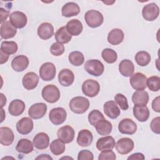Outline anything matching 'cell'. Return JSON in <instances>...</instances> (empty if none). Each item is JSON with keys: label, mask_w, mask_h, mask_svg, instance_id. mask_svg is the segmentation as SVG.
Returning a JSON list of instances; mask_svg holds the SVG:
<instances>
[{"label": "cell", "mask_w": 160, "mask_h": 160, "mask_svg": "<svg viewBox=\"0 0 160 160\" xmlns=\"http://www.w3.org/2000/svg\"><path fill=\"white\" fill-rule=\"evenodd\" d=\"M160 98L159 96L154 98L152 102V108L153 110L157 112H160Z\"/></svg>", "instance_id": "48"}, {"label": "cell", "mask_w": 160, "mask_h": 160, "mask_svg": "<svg viewBox=\"0 0 160 160\" xmlns=\"http://www.w3.org/2000/svg\"><path fill=\"white\" fill-rule=\"evenodd\" d=\"M9 22L16 28L21 29L27 24L28 18L26 15L21 11H14L9 15Z\"/></svg>", "instance_id": "9"}, {"label": "cell", "mask_w": 160, "mask_h": 160, "mask_svg": "<svg viewBox=\"0 0 160 160\" xmlns=\"http://www.w3.org/2000/svg\"><path fill=\"white\" fill-rule=\"evenodd\" d=\"M32 143L34 146L38 149H45L49 145V136L43 132L38 133L33 138Z\"/></svg>", "instance_id": "21"}, {"label": "cell", "mask_w": 160, "mask_h": 160, "mask_svg": "<svg viewBox=\"0 0 160 160\" xmlns=\"http://www.w3.org/2000/svg\"><path fill=\"white\" fill-rule=\"evenodd\" d=\"M84 69L89 74L94 76H99L102 74L104 66L98 59H89L85 62Z\"/></svg>", "instance_id": "4"}, {"label": "cell", "mask_w": 160, "mask_h": 160, "mask_svg": "<svg viewBox=\"0 0 160 160\" xmlns=\"http://www.w3.org/2000/svg\"><path fill=\"white\" fill-rule=\"evenodd\" d=\"M41 94L43 99L49 103L56 102L61 96L59 89L53 84H48L44 86L42 90Z\"/></svg>", "instance_id": "2"}, {"label": "cell", "mask_w": 160, "mask_h": 160, "mask_svg": "<svg viewBox=\"0 0 160 160\" xmlns=\"http://www.w3.org/2000/svg\"><path fill=\"white\" fill-rule=\"evenodd\" d=\"M68 59L70 63L75 66H79L84 63V57L83 54L80 51H72L68 56Z\"/></svg>", "instance_id": "39"}, {"label": "cell", "mask_w": 160, "mask_h": 160, "mask_svg": "<svg viewBox=\"0 0 160 160\" xmlns=\"http://www.w3.org/2000/svg\"><path fill=\"white\" fill-rule=\"evenodd\" d=\"M57 136L58 139L64 143H70L74 140L75 131L69 125L64 126L58 130Z\"/></svg>", "instance_id": "10"}, {"label": "cell", "mask_w": 160, "mask_h": 160, "mask_svg": "<svg viewBox=\"0 0 160 160\" xmlns=\"http://www.w3.org/2000/svg\"><path fill=\"white\" fill-rule=\"evenodd\" d=\"M147 78L141 72H136L132 74L129 79L130 84L136 90H144L146 88Z\"/></svg>", "instance_id": "12"}, {"label": "cell", "mask_w": 160, "mask_h": 160, "mask_svg": "<svg viewBox=\"0 0 160 160\" xmlns=\"http://www.w3.org/2000/svg\"><path fill=\"white\" fill-rule=\"evenodd\" d=\"M104 119V115L98 109H94L88 114L89 122L92 126H95L96 124L101 119Z\"/></svg>", "instance_id": "42"}, {"label": "cell", "mask_w": 160, "mask_h": 160, "mask_svg": "<svg viewBox=\"0 0 160 160\" xmlns=\"http://www.w3.org/2000/svg\"><path fill=\"white\" fill-rule=\"evenodd\" d=\"M134 147L133 141L129 138L119 139L116 144V149L120 154H127L132 151Z\"/></svg>", "instance_id": "11"}, {"label": "cell", "mask_w": 160, "mask_h": 160, "mask_svg": "<svg viewBox=\"0 0 160 160\" xmlns=\"http://www.w3.org/2000/svg\"><path fill=\"white\" fill-rule=\"evenodd\" d=\"M89 107V100L83 96H76L71 99L69 102V108L76 114L85 112Z\"/></svg>", "instance_id": "1"}, {"label": "cell", "mask_w": 160, "mask_h": 160, "mask_svg": "<svg viewBox=\"0 0 160 160\" xmlns=\"http://www.w3.org/2000/svg\"><path fill=\"white\" fill-rule=\"evenodd\" d=\"M67 118L66 111L61 107L52 109L49 114L50 121L54 125H60L62 124Z\"/></svg>", "instance_id": "7"}, {"label": "cell", "mask_w": 160, "mask_h": 160, "mask_svg": "<svg viewBox=\"0 0 160 160\" xmlns=\"http://www.w3.org/2000/svg\"><path fill=\"white\" fill-rule=\"evenodd\" d=\"M159 122L160 118L159 116L154 118L151 122L150 127L152 132L157 134H159L160 133V128H159Z\"/></svg>", "instance_id": "47"}, {"label": "cell", "mask_w": 160, "mask_h": 160, "mask_svg": "<svg viewBox=\"0 0 160 160\" xmlns=\"http://www.w3.org/2000/svg\"><path fill=\"white\" fill-rule=\"evenodd\" d=\"M9 11L8 10H6L4 9H3L2 8H0V13H1V23L2 24V22H5L7 19V18L8 17L9 15Z\"/></svg>", "instance_id": "50"}, {"label": "cell", "mask_w": 160, "mask_h": 160, "mask_svg": "<svg viewBox=\"0 0 160 160\" xmlns=\"http://www.w3.org/2000/svg\"><path fill=\"white\" fill-rule=\"evenodd\" d=\"M25 103L20 99L12 100L8 107V111L13 116H18L22 114L25 109Z\"/></svg>", "instance_id": "27"}, {"label": "cell", "mask_w": 160, "mask_h": 160, "mask_svg": "<svg viewBox=\"0 0 160 160\" xmlns=\"http://www.w3.org/2000/svg\"><path fill=\"white\" fill-rule=\"evenodd\" d=\"M0 54H1V62H0V63L1 64H4V63H5L8 61V59L9 58V55H8V54L4 53L1 50H0Z\"/></svg>", "instance_id": "51"}, {"label": "cell", "mask_w": 160, "mask_h": 160, "mask_svg": "<svg viewBox=\"0 0 160 160\" xmlns=\"http://www.w3.org/2000/svg\"><path fill=\"white\" fill-rule=\"evenodd\" d=\"M119 131L124 134L132 135L136 132V124L129 118L122 119L118 124Z\"/></svg>", "instance_id": "13"}, {"label": "cell", "mask_w": 160, "mask_h": 160, "mask_svg": "<svg viewBox=\"0 0 160 160\" xmlns=\"http://www.w3.org/2000/svg\"><path fill=\"white\" fill-rule=\"evenodd\" d=\"M59 84L64 87L71 86L74 81V75L72 71L69 69H62L58 74Z\"/></svg>", "instance_id": "18"}, {"label": "cell", "mask_w": 160, "mask_h": 160, "mask_svg": "<svg viewBox=\"0 0 160 160\" xmlns=\"http://www.w3.org/2000/svg\"><path fill=\"white\" fill-rule=\"evenodd\" d=\"M66 28L71 36H75L79 35L82 32L83 29L82 22L77 19H73L69 21L66 24Z\"/></svg>", "instance_id": "30"}, {"label": "cell", "mask_w": 160, "mask_h": 160, "mask_svg": "<svg viewBox=\"0 0 160 160\" xmlns=\"http://www.w3.org/2000/svg\"><path fill=\"white\" fill-rule=\"evenodd\" d=\"M119 71L124 77L131 76L134 71L133 62L129 59H123L119 64Z\"/></svg>", "instance_id": "29"}, {"label": "cell", "mask_w": 160, "mask_h": 160, "mask_svg": "<svg viewBox=\"0 0 160 160\" xmlns=\"http://www.w3.org/2000/svg\"><path fill=\"white\" fill-rule=\"evenodd\" d=\"M22 82L25 89L27 90H32L38 86L39 76L34 72H29L23 76Z\"/></svg>", "instance_id": "17"}, {"label": "cell", "mask_w": 160, "mask_h": 160, "mask_svg": "<svg viewBox=\"0 0 160 160\" xmlns=\"http://www.w3.org/2000/svg\"><path fill=\"white\" fill-rule=\"evenodd\" d=\"M18 49V44L14 41H2L1 44V51L4 53L10 55L15 54Z\"/></svg>", "instance_id": "37"}, {"label": "cell", "mask_w": 160, "mask_h": 160, "mask_svg": "<svg viewBox=\"0 0 160 160\" xmlns=\"http://www.w3.org/2000/svg\"><path fill=\"white\" fill-rule=\"evenodd\" d=\"M100 91L99 82L94 79H87L82 84V91L83 94L88 97L96 96Z\"/></svg>", "instance_id": "5"}, {"label": "cell", "mask_w": 160, "mask_h": 160, "mask_svg": "<svg viewBox=\"0 0 160 160\" xmlns=\"http://www.w3.org/2000/svg\"><path fill=\"white\" fill-rule=\"evenodd\" d=\"M47 105L43 102H37L32 104L28 110L29 116L34 119L42 118L47 112Z\"/></svg>", "instance_id": "14"}, {"label": "cell", "mask_w": 160, "mask_h": 160, "mask_svg": "<svg viewBox=\"0 0 160 160\" xmlns=\"http://www.w3.org/2000/svg\"><path fill=\"white\" fill-rule=\"evenodd\" d=\"M17 30L9 21H5L2 22L0 28V34L1 38L8 39L14 37L16 34Z\"/></svg>", "instance_id": "24"}, {"label": "cell", "mask_w": 160, "mask_h": 160, "mask_svg": "<svg viewBox=\"0 0 160 160\" xmlns=\"http://www.w3.org/2000/svg\"><path fill=\"white\" fill-rule=\"evenodd\" d=\"M38 36L43 39L47 40L50 39L54 34V28L52 25L49 22H42L41 23L37 30Z\"/></svg>", "instance_id": "20"}, {"label": "cell", "mask_w": 160, "mask_h": 160, "mask_svg": "<svg viewBox=\"0 0 160 160\" xmlns=\"http://www.w3.org/2000/svg\"><path fill=\"white\" fill-rule=\"evenodd\" d=\"M115 145V140L113 137L111 136H107L98 139L96 144L97 149L101 151L112 150Z\"/></svg>", "instance_id": "22"}, {"label": "cell", "mask_w": 160, "mask_h": 160, "mask_svg": "<svg viewBox=\"0 0 160 160\" xmlns=\"http://www.w3.org/2000/svg\"><path fill=\"white\" fill-rule=\"evenodd\" d=\"M116 158L115 153L112 150L102 151L99 155V160H115Z\"/></svg>", "instance_id": "45"}, {"label": "cell", "mask_w": 160, "mask_h": 160, "mask_svg": "<svg viewBox=\"0 0 160 160\" xmlns=\"http://www.w3.org/2000/svg\"><path fill=\"white\" fill-rule=\"evenodd\" d=\"M33 143L28 139H21L17 143L16 149L18 152L23 154H29L33 151Z\"/></svg>", "instance_id": "34"}, {"label": "cell", "mask_w": 160, "mask_h": 160, "mask_svg": "<svg viewBox=\"0 0 160 160\" xmlns=\"http://www.w3.org/2000/svg\"><path fill=\"white\" fill-rule=\"evenodd\" d=\"M94 159L93 154L89 150L83 149L79 151L78 156V160H92Z\"/></svg>", "instance_id": "46"}, {"label": "cell", "mask_w": 160, "mask_h": 160, "mask_svg": "<svg viewBox=\"0 0 160 160\" xmlns=\"http://www.w3.org/2000/svg\"><path fill=\"white\" fill-rule=\"evenodd\" d=\"M124 34L121 29L115 28L112 29L108 35V41L112 45H118L124 39Z\"/></svg>", "instance_id": "31"}, {"label": "cell", "mask_w": 160, "mask_h": 160, "mask_svg": "<svg viewBox=\"0 0 160 160\" xmlns=\"http://www.w3.org/2000/svg\"><path fill=\"white\" fill-rule=\"evenodd\" d=\"M159 8L158 6L154 2L145 5L142 10V17L148 21L155 20L159 16Z\"/></svg>", "instance_id": "8"}, {"label": "cell", "mask_w": 160, "mask_h": 160, "mask_svg": "<svg viewBox=\"0 0 160 160\" xmlns=\"http://www.w3.org/2000/svg\"><path fill=\"white\" fill-rule=\"evenodd\" d=\"M104 114L111 119L117 118L121 113L120 109L114 101H109L104 103L103 106Z\"/></svg>", "instance_id": "19"}, {"label": "cell", "mask_w": 160, "mask_h": 160, "mask_svg": "<svg viewBox=\"0 0 160 160\" xmlns=\"http://www.w3.org/2000/svg\"><path fill=\"white\" fill-rule=\"evenodd\" d=\"M147 86L152 91H158L160 89V78L152 76L147 79Z\"/></svg>", "instance_id": "41"}, {"label": "cell", "mask_w": 160, "mask_h": 160, "mask_svg": "<svg viewBox=\"0 0 160 160\" xmlns=\"http://www.w3.org/2000/svg\"><path fill=\"white\" fill-rule=\"evenodd\" d=\"M50 52L53 56H61L64 52V46L59 42H54L50 47Z\"/></svg>", "instance_id": "44"}, {"label": "cell", "mask_w": 160, "mask_h": 160, "mask_svg": "<svg viewBox=\"0 0 160 160\" xmlns=\"http://www.w3.org/2000/svg\"><path fill=\"white\" fill-rule=\"evenodd\" d=\"M1 108H2V107L6 103V97L4 96V94L2 93H1Z\"/></svg>", "instance_id": "53"}, {"label": "cell", "mask_w": 160, "mask_h": 160, "mask_svg": "<svg viewBox=\"0 0 160 160\" xmlns=\"http://www.w3.org/2000/svg\"><path fill=\"white\" fill-rule=\"evenodd\" d=\"M0 142L4 146L11 145L14 139V135L12 131L8 127L0 128Z\"/></svg>", "instance_id": "26"}, {"label": "cell", "mask_w": 160, "mask_h": 160, "mask_svg": "<svg viewBox=\"0 0 160 160\" xmlns=\"http://www.w3.org/2000/svg\"><path fill=\"white\" fill-rule=\"evenodd\" d=\"M93 140L92 132L88 129H82L78 132L77 143L82 147H86L91 144Z\"/></svg>", "instance_id": "25"}, {"label": "cell", "mask_w": 160, "mask_h": 160, "mask_svg": "<svg viewBox=\"0 0 160 160\" xmlns=\"http://www.w3.org/2000/svg\"><path fill=\"white\" fill-rule=\"evenodd\" d=\"M132 101L134 105H146L149 101L148 93L144 90H137L132 96Z\"/></svg>", "instance_id": "33"}, {"label": "cell", "mask_w": 160, "mask_h": 160, "mask_svg": "<svg viewBox=\"0 0 160 160\" xmlns=\"http://www.w3.org/2000/svg\"><path fill=\"white\" fill-rule=\"evenodd\" d=\"M101 56L102 59L109 64L114 63L118 59L117 52L111 49V48H105L102 51Z\"/></svg>", "instance_id": "40"}, {"label": "cell", "mask_w": 160, "mask_h": 160, "mask_svg": "<svg viewBox=\"0 0 160 160\" xmlns=\"http://www.w3.org/2000/svg\"><path fill=\"white\" fill-rule=\"evenodd\" d=\"M136 63L140 66H146L151 61L150 54L144 51H141L138 52L134 57Z\"/></svg>", "instance_id": "38"}, {"label": "cell", "mask_w": 160, "mask_h": 160, "mask_svg": "<svg viewBox=\"0 0 160 160\" xmlns=\"http://www.w3.org/2000/svg\"><path fill=\"white\" fill-rule=\"evenodd\" d=\"M29 61L27 56L24 55H18L14 57L11 61V67L16 72H22L25 70L28 65Z\"/></svg>", "instance_id": "16"}, {"label": "cell", "mask_w": 160, "mask_h": 160, "mask_svg": "<svg viewBox=\"0 0 160 160\" xmlns=\"http://www.w3.org/2000/svg\"><path fill=\"white\" fill-rule=\"evenodd\" d=\"M114 101L118 104L120 108L124 111H126L128 109L129 105L128 103V100L126 97L121 93H118L114 96Z\"/></svg>", "instance_id": "43"}, {"label": "cell", "mask_w": 160, "mask_h": 160, "mask_svg": "<svg viewBox=\"0 0 160 160\" xmlns=\"http://www.w3.org/2000/svg\"><path fill=\"white\" fill-rule=\"evenodd\" d=\"M80 8L78 4L74 2H69L66 3L62 8V15L66 18L77 16L80 12Z\"/></svg>", "instance_id": "28"}, {"label": "cell", "mask_w": 160, "mask_h": 160, "mask_svg": "<svg viewBox=\"0 0 160 160\" xmlns=\"http://www.w3.org/2000/svg\"><path fill=\"white\" fill-rule=\"evenodd\" d=\"M54 36L57 42L61 44L68 43L72 39V36L67 31L66 26H62L59 28L56 32Z\"/></svg>", "instance_id": "35"}, {"label": "cell", "mask_w": 160, "mask_h": 160, "mask_svg": "<svg viewBox=\"0 0 160 160\" xmlns=\"http://www.w3.org/2000/svg\"><path fill=\"white\" fill-rule=\"evenodd\" d=\"M84 19L88 26L92 28L100 26L104 21V18L101 12L94 9L88 11L85 13Z\"/></svg>", "instance_id": "3"}, {"label": "cell", "mask_w": 160, "mask_h": 160, "mask_svg": "<svg viewBox=\"0 0 160 160\" xmlns=\"http://www.w3.org/2000/svg\"><path fill=\"white\" fill-rule=\"evenodd\" d=\"M145 159V156L141 152H136L131 154L130 156L128 158V159H138V160H144Z\"/></svg>", "instance_id": "49"}, {"label": "cell", "mask_w": 160, "mask_h": 160, "mask_svg": "<svg viewBox=\"0 0 160 160\" xmlns=\"http://www.w3.org/2000/svg\"><path fill=\"white\" fill-rule=\"evenodd\" d=\"M55 65L51 62H46L41 65L39 69L40 78L44 81H52L56 76Z\"/></svg>", "instance_id": "6"}, {"label": "cell", "mask_w": 160, "mask_h": 160, "mask_svg": "<svg viewBox=\"0 0 160 160\" xmlns=\"http://www.w3.org/2000/svg\"><path fill=\"white\" fill-rule=\"evenodd\" d=\"M94 127L97 132L101 136L109 134L111 132L112 129V124L105 118L99 121L96 124Z\"/></svg>", "instance_id": "32"}, {"label": "cell", "mask_w": 160, "mask_h": 160, "mask_svg": "<svg viewBox=\"0 0 160 160\" xmlns=\"http://www.w3.org/2000/svg\"><path fill=\"white\" fill-rule=\"evenodd\" d=\"M34 128L32 120L28 117L21 118L16 123V129L19 133L22 135H26L30 133Z\"/></svg>", "instance_id": "15"}, {"label": "cell", "mask_w": 160, "mask_h": 160, "mask_svg": "<svg viewBox=\"0 0 160 160\" xmlns=\"http://www.w3.org/2000/svg\"><path fill=\"white\" fill-rule=\"evenodd\" d=\"M132 111L135 118L140 122L146 121L149 117V110L146 105H134Z\"/></svg>", "instance_id": "23"}, {"label": "cell", "mask_w": 160, "mask_h": 160, "mask_svg": "<svg viewBox=\"0 0 160 160\" xmlns=\"http://www.w3.org/2000/svg\"><path fill=\"white\" fill-rule=\"evenodd\" d=\"M36 159H52V158L47 154H42L36 158Z\"/></svg>", "instance_id": "52"}, {"label": "cell", "mask_w": 160, "mask_h": 160, "mask_svg": "<svg viewBox=\"0 0 160 160\" xmlns=\"http://www.w3.org/2000/svg\"><path fill=\"white\" fill-rule=\"evenodd\" d=\"M50 150L51 152L56 155L59 156L62 154L65 151V144L59 139H56L53 140L50 144Z\"/></svg>", "instance_id": "36"}]
</instances>
